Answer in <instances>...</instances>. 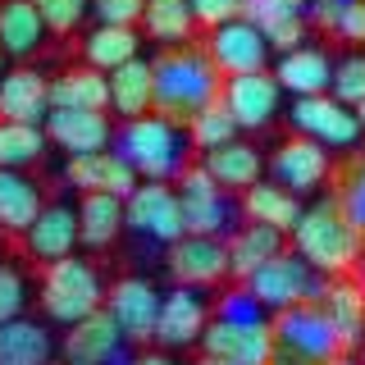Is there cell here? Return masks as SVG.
I'll list each match as a JSON object with an SVG mask.
<instances>
[{
	"mask_svg": "<svg viewBox=\"0 0 365 365\" xmlns=\"http://www.w3.org/2000/svg\"><path fill=\"white\" fill-rule=\"evenodd\" d=\"M201 351L224 365H274V324L247 292H228L201 334Z\"/></svg>",
	"mask_w": 365,
	"mask_h": 365,
	"instance_id": "1",
	"label": "cell"
},
{
	"mask_svg": "<svg viewBox=\"0 0 365 365\" xmlns=\"http://www.w3.org/2000/svg\"><path fill=\"white\" fill-rule=\"evenodd\" d=\"M292 251L324 279H342L365 251V233L351 228L338 201H315L302 210V220L292 228Z\"/></svg>",
	"mask_w": 365,
	"mask_h": 365,
	"instance_id": "2",
	"label": "cell"
},
{
	"mask_svg": "<svg viewBox=\"0 0 365 365\" xmlns=\"http://www.w3.org/2000/svg\"><path fill=\"white\" fill-rule=\"evenodd\" d=\"M155 73V114L165 119H192L197 110H205L210 101H220V73H215L210 55L205 51H165L151 64Z\"/></svg>",
	"mask_w": 365,
	"mask_h": 365,
	"instance_id": "3",
	"label": "cell"
},
{
	"mask_svg": "<svg viewBox=\"0 0 365 365\" xmlns=\"http://www.w3.org/2000/svg\"><path fill=\"white\" fill-rule=\"evenodd\" d=\"M187 128H178L165 114H142L128 119L119 133V155L133 165V174L142 182H169L187 169Z\"/></svg>",
	"mask_w": 365,
	"mask_h": 365,
	"instance_id": "4",
	"label": "cell"
},
{
	"mask_svg": "<svg viewBox=\"0 0 365 365\" xmlns=\"http://www.w3.org/2000/svg\"><path fill=\"white\" fill-rule=\"evenodd\" d=\"M101 302H106V283L91 260L83 256H64L55 265H46L41 274V311L55 319V324H68L73 329L78 319L96 315Z\"/></svg>",
	"mask_w": 365,
	"mask_h": 365,
	"instance_id": "5",
	"label": "cell"
},
{
	"mask_svg": "<svg viewBox=\"0 0 365 365\" xmlns=\"http://www.w3.org/2000/svg\"><path fill=\"white\" fill-rule=\"evenodd\" d=\"M260 311H292V306H311L324 292V274H315L297 251H279L269 265H260L242 288Z\"/></svg>",
	"mask_w": 365,
	"mask_h": 365,
	"instance_id": "6",
	"label": "cell"
},
{
	"mask_svg": "<svg viewBox=\"0 0 365 365\" xmlns=\"http://www.w3.org/2000/svg\"><path fill=\"white\" fill-rule=\"evenodd\" d=\"M342 356V342L319 306H292L274 319V365H324Z\"/></svg>",
	"mask_w": 365,
	"mask_h": 365,
	"instance_id": "7",
	"label": "cell"
},
{
	"mask_svg": "<svg viewBox=\"0 0 365 365\" xmlns=\"http://www.w3.org/2000/svg\"><path fill=\"white\" fill-rule=\"evenodd\" d=\"M292 128L297 137H311L315 146H324V151H351V146L365 137L356 110H347L342 101H334L324 91V96H302L292 101Z\"/></svg>",
	"mask_w": 365,
	"mask_h": 365,
	"instance_id": "8",
	"label": "cell"
},
{
	"mask_svg": "<svg viewBox=\"0 0 365 365\" xmlns=\"http://www.w3.org/2000/svg\"><path fill=\"white\" fill-rule=\"evenodd\" d=\"M178 205H182V228L197 237H220L233 224V205H228L224 187L205 174L201 165H187L178 174Z\"/></svg>",
	"mask_w": 365,
	"mask_h": 365,
	"instance_id": "9",
	"label": "cell"
},
{
	"mask_svg": "<svg viewBox=\"0 0 365 365\" xmlns=\"http://www.w3.org/2000/svg\"><path fill=\"white\" fill-rule=\"evenodd\" d=\"M123 220H128V228L155 237V242H169V247H174L178 237H187L178 192L169 187V182H137V192L123 201Z\"/></svg>",
	"mask_w": 365,
	"mask_h": 365,
	"instance_id": "10",
	"label": "cell"
},
{
	"mask_svg": "<svg viewBox=\"0 0 365 365\" xmlns=\"http://www.w3.org/2000/svg\"><path fill=\"white\" fill-rule=\"evenodd\" d=\"M205 55H210L215 73L242 78V73H260V68H265V60H269V41L260 37L256 23L233 19V23H220V28H210Z\"/></svg>",
	"mask_w": 365,
	"mask_h": 365,
	"instance_id": "11",
	"label": "cell"
},
{
	"mask_svg": "<svg viewBox=\"0 0 365 365\" xmlns=\"http://www.w3.org/2000/svg\"><path fill=\"white\" fill-rule=\"evenodd\" d=\"M220 101L224 110L233 114L237 128H269L283 110V87L274 73H242V78H224L220 87Z\"/></svg>",
	"mask_w": 365,
	"mask_h": 365,
	"instance_id": "12",
	"label": "cell"
},
{
	"mask_svg": "<svg viewBox=\"0 0 365 365\" xmlns=\"http://www.w3.org/2000/svg\"><path fill=\"white\" fill-rule=\"evenodd\" d=\"M169 269H174L178 288H215V283H224L228 274V242L224 237H178L174 251H169Z\"/></svg>",
	"mask_w": 365,
	"mask_h": 365,
	"instance_id": "13",
	"label": "cell"
},
{
	"mask_svg": "<svg viewBox=\"0 0 365 365\" xmlns=\"http://www.w3.org/2000/svg\"><path fill=\"white\" fill-rule=\"evenodd\" d=\"M269 174L279 187H288L292 197H306V192H319L329 178V151L315 146L311 137H288L279 142V151L269 155Z\"/></svg>",
	"mask_w": 365,
	"mask_h": 365,
	"instance_id": "14",
	"label": "cell"
},
{
	"mask_svg": "<svg viewBox=\"0 0 365 365\" xmlns=\"http://www.w3.org/2000/svg\"><path fill=\"white\" fill-rule=\"evenodd\" d=\"M64 178L73 182L83 197H91V192H106V197H119V201H128L133 192H137V178L133 174V165L123 160L119 151H96V155H68V165H64Z\"/></svg>",
	"mask_w": 365,
	"mask_h": 365,
	"instance_id": "15",
	"label": "cell"
},
{
	"mask_svg": "<svg viewBox=\"0 0 365 365\" xmlns=\"http://www.w3.org/2000/svg\"><path fill=\"white\" fill-rule=\"evenodd\" d=\"M106 311H110V319L119 324V334L128 342H146V338H155L160 292H155V283H146V279H119L110 288Z\"/></svg>",
	"mask_w": 365,
	"mask_h": 365,
	"instance_id": "16",
	"label": "cell"
},
{
	"mask_svg": "<svg viewBox=\"0 0 365 365\" xmlns=\"http://www.w3.org/2000/svg\"><path fill=\"white\" fill-rule=\"evenodd\" d=\"M128 347V338L119 334V324L110 319V311L101 306L96 315L78 319L73 329L64 334V356L68 365H114Z\"/></svg>",
	"mask_w": 365,
	"mask_h": 365,
	"instance_id": "17",
	"label": "cell"
},
{
	"mask_svg": "<svg viewBox=\"0 0 365 365\" xmlns=\"http://www.w3.org/2000/svg\"><path fill=\"white\" fill-rule=\"evenodd\" d=\"M46 142L64 146L68 155H96V151H110L114 128L96 110H51L46 114Z\"/></svg>",
	"mask_w": 365,
	"mask_h": 365,
	"instance_id": "18",
	"label": "cell"
},
{
	"mask_svg": "<svg viewBox=\"0 0 365 365\" xmlns=\"http://www.w3.org/2000/svg\"><path fill=\"white\" fill-rule=\"evenodd\" d=\"M51 114V83L37 68L19 64V68H5L0 78V119L9 123H46Z\"/></svg>",
	"mask_w": 365,
	"mask_h": 365,
	"instance_id": "19",
	"label": "cell"
},
{
	"mask_svg": "<svg viewBox=\"0 0 365 365\" xmlns=\"http://www.w3.org/2000/svg\"><path fill=\"white\" fill-rule=\"evenodd\" d=\"M205 324H210V311H205L201 292H192V288H174L169 297H160L155 342H165V347H192V342H201Z\"/></svg>",
	"mask_w": 365,
	"mask_h": 365,
	"instance_id": "20",
	"label": "cell"
},
{
	"mask_svg": "<svg viewBox=\"0 0 365 365\" xmlns=\"http://www.w3.org/2000/svg\"><path fill=\"white\" fill-rule=\"evenodd\" d=\"M319 315L329 319V329L338 334L342 351H351L365 338V288L351 279H324V292H319Z\"/></svg>",
	"mask_w": 365,
	"mask_h": 365,
	"instance_id": "21",
	"label": "cell"
},
{
	"mask_svg": "<svg viewBox=\"0 0 365 365\" xmlns=\"http://www.w3.org/2000/svg\"><path fill=\"white\" fill-rule=\"evenodd\" d=\"M23 242H28V251H32L37 260H46V265L73 256V242H78V210H73V205H64V201L41 205L37 224L23 233Z\"/></svg>",
	"mask_w": 365,
	"mask_h": 365,
	"instance_id": "22",
	"label": "cell"
},
{
	"mask_svg": "<svg viewBox=\"0 0 365 365\" xmlns=\"http://www.w3.org/2000/svg\"><path fill=\"white\" fill-rule=\"evenodd\" d=\"M274 78H279V87L292 91L297 101L302 96H324L329 78H334V60H329V51H319V46H297V51L279 55Z\"/></svg>",
	"mask_w": 365,
	"mask_h": 365,
	"instance_id": "23",
	"label": "cell"
},
{
	"mask_svg": "<svg viewBox=\"0 0 365 365\" xmlns=\"http://www.w3.org/2000/svg\"><path fill=\"white\" fill-rule=\"evenodd\" d=\"M201 169L220 182L224 192H251L260 182V174H265V155H260L251 142L237 137V142H228V146H220V151L205 155Z\"/></svg>",
	"mask_w": 365,
	"mask_h": 365,
	"instance_id": "24",
	"label": "cell"
},
{
	"mask_svg": "<svg viewBox=\"0 0 365 365\" xmlns=\"http://www.w3.org/2000/svg\"><path fill=\"white\" fill-rule=\"evenodd\" d=\"M51 110H110V78L91 64L64 68L60 78L51 83Z\"/></svg>",
	"mask_w": 365,
	"mask_h": 365,
	"instance_id": "25",
	"label": "cell"
},
{
	"mask_svg": "<svg viewBox=\"0 0 365 365\" xmlns=\"http://www.w3.org/2000/svg\"><path fill=\"white\" fill-rule=\"evenodd\" d=\"M110 110L123 114V119H142V114H155V73L151 64L137 55L133 64L114 68L110 73Z\"/></svg>",
	"mask_w": 365,
	"mask_h": 365,
	"instance_id": "26",
	"label": "cell"
},
{
	"mask_svg": "<svg viewBox=\"0 0 365 365\" xmlns=\"http://www.w3.org/2000/svg\"><path fill=\"white\" fill-rule=\"evenodd\" d=\"M242 210H247V224H265V228L288 237L306 205H302V197H292L288 187H279V182H256L251 192H242Z\"/></svg>",
	"mask_w": 365,
	"mask_h": 365,
	"instance_id": "27",
	"label": "cell"
},
{
	"mask_svg": "<svg viewBox=\"0 0 365 365\" xmlns=\"http://www.w3.org/2000/svg\"><path fill=\"white\" fill-rule=\"evenodd\" d=\"M46 23L37 14V5L32 0H0V51L14 55V60H23V55L41 51L46 41Z\"/></svg>",
	"mask_w": 365,
	"mask_h": 365,
	"instance_id": "28",
	"label": "cell"
},
{
	"mask_svg": "<svg viewBox=\"0 0 365 365\" xmlns=\"http://www.w3.org/2000/svg\"><path fill=\"white\" fill-rule=\"evenodd\" d=\"M41 187L19 169H0V228L9 233H28L41 215Z\"/></svg>",
	"mask_w": 365,
	"mask_h": 365,
	"instance_id": "29",
	"label": "cell"
},
{
	"mask_svg": "<svg viewBox=\"0 0 365 365\" xmlns=\"http://www.w3.org/2000/svg\"><path fill=\"white\" fill-rule=\"evenodd\" d=\"M279 251H288L283 247V233H274V228L265 224H242L233 237H228V269L237 274V279H251L260 265H269Z\"/></svg>",
	"mask_w": 365,
	"mask_h": 365,
	"instance_id": "30",
	"label": "cell"
},
{
	"mask_svg": "<svg viewBox=\"0 0 365 365\" xmlns=\"http://www.w3.org/2000/svg\"><path fill=\"white\" fill-rule=\"evenodd\" d=\"M55 338L46 334L37 319H9L0 324V365H51Z\"/></svg>",
	"mask_w": 365,
	"mask_h": 365,
	"instance_id": "31",
	"label": "cell"
},
{
	"mask_svg": "<svg viewBox=\"0 0 365 365\" xmlns=\"http://www.w3.org/2000/svg\"><path fill=\"white\" fill-rule=\"evenodd\" d=\"M142 28L146 37L169 46V51H182L197 32V19H192V5L187 0H146L142 9Z\"/></svg>",
	"mask_w": 365,
	"mask_h": 365,
	"instance_id": "32",
	"label": "cell"
},
{
	"mask_svg": "<svg viewBox=\"0 0 365 365\" xmlns=\"http://www.w3.org/2000/svg\"><path fill=\"white\" fill-rule=\"evenodd\" d=\"M123 228H128V220H123V201L119 197H106V192L83 197V205H78V242L110 247Z\"/></svg>",
	"mask_w": 365,
	"mask_h": 365,
	"instance_id": "33",
	"label": "cell"
},
{
	"mask_svg": "<svg viewBox=\"0 0 365 365\" xmlns=\"http://www.w3.org/2000/svg\"><path fill=\"white\" fill-rule=\"evenodd\" d=\"M137 46H142L137 28H110V23H96V28L87 32V41H83V55H87L91 68L114 73V68L137 60Z\"/></svg>",
	"mask_w": 365,
	"mask_h": 365,
	"instance_id": "34",
	"label": "cell"
},
{
	"mask_svg": "<svg viewBox=\"0 0 365 365\" xmlns=\"http://www.w3.org/2000/svg\"><path fill=\"white\" fill-rule=\"evenodd\" d=\"M242 19L247 23H256L260 28V37L269 41V51H279V55H288L297 51V46H306V14H288V9H265V5H251L247 0V9H242Z\"/></svg>",
	"mask_w": 365,
	"mask_h": 365,
	"instance_id": "35",
	"label": "cell"
},
{
	"mask_svg": "<svg viewBox=\"0 0 365 365\" xmlns=\"http://www.w3.org/2000/svg\"><path fill=\"white\" fill-rule=\"evenodd\" d=\"M237 123H233V114L224 110V101H210L205 110H197L187 119V142L197 146L201 155H210V151H220V146H228V142H237Z\"/></svg>",
	"mask_w": 365,
	"mask_h": 365,
	"instance_id": "36",
	"label": "cell"
},
{
	"mask_svg": "<svg viewBox=\"0 0 365 365\" xmlns=\"http://www.w3.org/2000/svg\"><path fill=\"white\" fill-rule=\"evenodd\" d=\"M46 151V128L41 123H9L0 119V169H23Z\"/></svg>",
	"mask_w": 365,
	"mask_h": 365,
	"instance_id": "37",
	"label": "cell"
},
{
	"mask_svg": "<svg viewBox=\"0 0 365 365\" xmlns=\"http://www.w3.org/2000/svg\"><path fill=\"white\" fill-rule=\"evenodd\" d=\"M329 96L342 101L347 110H356L361 101H365V55H361V51H351L347 60H338V64H334V78H329Z\"/></svg>",
	"mask_w": 365,
	"mask_h": 365,
	"instance_id": "38",
	"label": "cell"
},
{
	"mask_svg": "<svg viewBox=\"0 0 365 365\" xmlns=\"http://www.w3.org/2000/svg\"><path fill=\"white\" fill-rule=\"evenodd\" d=\"M32 5H37V14L51 32H73L91 14V0H32Z\"/></svg>",
	"mask_w": 365,
	"mask_h": 365,
	"instance_id": "39",
	"label": "cell"
},
{
	"mask_svg": "<svg viewBox=\"0 0 365 365\" xmlns=\"http://www.w3.org/2000/svg\"><path fill=\"white\" fill-rule=\"evenodd\" d=\"M23 306H28V279L19 274V265L0 260V324L19 319Z\"/></svg>",
	"mask_w": 365,
	"mask_h": 365,
	"instance_id": "40",
	"label": "cell"
},
{
	"mask_svg": "<svg viewBox=\"0 0 365 365\" xmlns=\"http://www.w3.org/2000/svg\"><path fill=\"white\" fill-rule=\"evenodd\" d=\"M334 201L342 205V215L351 220V228H356V233H365V165L351 169L347 182H342V192H338Z\"/></svg>",
	"mask_w": 365,
	"mask_h": 365,
	"instance_id": "41",
	"label": "cell"
},
{
	"mask_svg": "<svg viewBox=\"0 0 365 365\" xmlns=\"http://www.w3.org/2000/svg\"><path fill=\"white\" fill-rule=\"evenodd\" d=\"M142 9H146V0H91L96 23H110V28H137Z\"/></svg>",
	"mask_w": 365,
	"mask_h": 365,
	"instance_id": "42",
	"label": "cell"
},
{
	"mask_svg": "<svg viewBox=\"0 0 365 365\" xmlns=\"http://www.w3.org/2000/svg\"><path fill=\"white\" fill-rule=\"evenodd\" d=\"M187 5H192V19H197V23H205V28H220V23L242 19L247 0H187Z\"/></svg>",
	"mask_w": 365,
	"mask_h": 365,
	"instance_id": "43",
	"label": "cell"
},
{
	"mask_svg": "<svg viewBox=\"0 0 365 365\" xmlns=\"http://www.w3.org/2000/svg\"><path fill=\"white\" fill-rule=\"evenodd\" d=\"M334 32H338L347 46H365V0H347V5H342Z\"/></svg>",
	"mask_w": 365,
	"mask_h": 365,
	"instance_id": "44",
	"label": "cell"
},
{
	"mask_svg": "<svg viewBox=\"0 0 365 365\" xmlns=\"http://www.w3.org/2000/svg\"><path fill=\"white\" fill-rule=\"evenodd\" d=\"M342 5H347V0H311V5H306V23H315V28L334 32V23H338V14H342Z\"/></svg>",
	"mask_w": 365,
	"mask_h": 365,
	"instance_id": "45",
	"label": "cell"
},
{
	"mask_svg": "<svg viewBox=\"0 0 365 365\" xmlns=\"http://www.w3.org/2000/svg\"><path fill=\"white\" fill-rule=\"evenodd\" d=\"M251 5H265V9H288V14H306L311 0H251Z\"/></svg>",
	"mask_w": 365,
	"mask_h": 365,
	"instance_id": "46",
	"label": "cell"
},
{
	"mask_svg": "<svg viewBox=\"0 0 365 365\" xmlns=\"http://www.w3.org/2000/svg\"><path fill=\"white\" fill-rule=\"evenodd\" d=\"M123 365H174V361L160 356V351H146V356H133V361H123Z\"/></svg>",
	"mask_w": 365,
	"mask_h": 365,
	"instance_id": "47",
	"label": "cell"
},
{
	"mask_svg": "<svg viewBox=\"0 0 365 365\" xmlns=\"http://www.w3.org/2000/svg\"><path fill=\"white\" fill-rule=\"evenodd\" d=\"M324 365H356V361H351L347 351H342V356H334V361H324Z\"/></svg>",
	"mask_w": 365,
	"mask_h": 365,
	"instance_id": "48",
	"label": "cell"
},
{
	"mask_svg": "<svg viewBox=\"0 0 365 365\" xmlns=\"http://www.w3.org/2000/svg\"><path fill=\"white\" fill-rule=\"evenodd\" d=\"M356 119H361V128H365V101H361V106H356Z\"/></svg>",
	"mask_w": 365,
	"mask_h": 365,
	"instance_id": "49",
	"label": "cell"
},
{
	"mask_svg": "<svg viewBox=\"0 0 365 365\" xmlns=\"http://www.w3.org/2000/svg\"><path fill=\"white\" fill-rule=\"evenodd\" d=\"M197 365H224V361H215V356H201V361H197Z\"/></svg>",
	"mask_w": 365,
	"mask_h": 365,
	"instance_id": "50",
	"label": "cell"
},
{
	"mask_svg": "<svg viewBox=\"0 0 365 365\" xmlns=\"http://www.w3.org/2000/svg\"><path fill=\"white\" fill-rule=\"evenodd\" d=\"M5 60H9V55H5V51H0V78H5Z\"/></svg>",
	"mask_w": 365,
	"mask_h": 365,
	"instance_id": "51",
	"label": "cell"
},
{
	"mask_svg": "<svg viewBox=\"0 0 365 365\" xmlns=\"http://www.w3.org/2000/svg\"><path fill=\"white\" fill-rule=\"evenodd\" d=\"M51 365H55V361H51Z\"/></svg>",
	"mask_w": 365,
	"mask_h": 365,
	"instance_id": "52",
	"label": "cell"
}]
</instances>
